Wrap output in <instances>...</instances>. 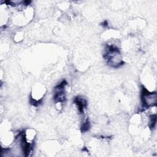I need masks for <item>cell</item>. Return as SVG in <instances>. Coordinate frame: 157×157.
Returning a JSON list of instances; mask_svg holds the SVG:
<instances>
[{
  "instance_id": "obj_1",
  "label": "cell",
  "mask_w": 157,
  "mask_h": 157,
  "mask_svg": "<svg viewBox=\"0 0 157 157\" xmlns=\"http://www.w3.org/2000/svg\"><path fill=\"white\" fill-rule=\"evenodd\" d=\"M157 96L156 93H148L144 91L142 93V102L144 106L150 107L156 103Z\"/></svg>"
}]
</instances>
